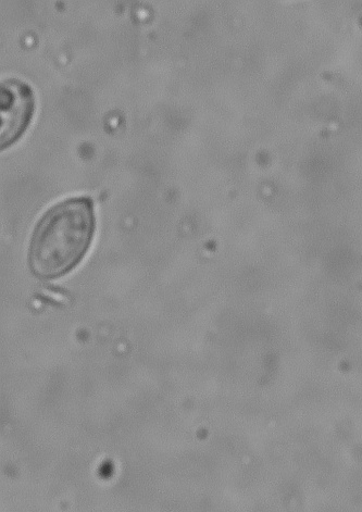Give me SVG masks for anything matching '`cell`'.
Listing matches in <instances>:
<instances>
[{
	"label": "cell",
	"mask_w": 362,
	"mask_h": 512,
	"mask_svg": "<svg viewBox=\"0 0 362 512\" xmlns=\"http://www.w3.org/2000/svg\"><path fill=\"white\" fill-rule=\"evenodd\" d=\"M2 148L15 144L30 126L34 115L35 101L32 87L19 79H8L2 83Z\"/></svg>",
	"instance_id": "2"
},
{
	"label": "cell",
	"mask_w": 362,
	"mask_h": 512,
	"mask_svg": "<svg viewBox=\"0 0 362 512\" xmlns=\"http://www.w3.org/2000/svg\"><path fill=\"white\" fill-rule=\"evenodd\" d=\"M95 233L94 203L89 196L64 199L37 222L29 249L34 276L54 280L66 276L89 253Z\"/></svg>",
	"instance_id": "1"
}]
</instances>
